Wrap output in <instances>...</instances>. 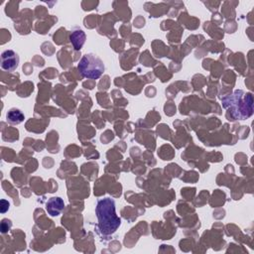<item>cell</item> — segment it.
I'll return each mask as SVG.
<instances>
[{"label":"cell","instance_id":"1","mask_svg":"<svg viewBox=\"0 0 254 254\" xmlns=\"http://www.w3.org/2000/svg\"><path fill=\"white\" fill-rule=\"evenodd\" d=\"M95 213L98 219V230L101 235L109 236L116 232L121 224L120 217L115 211V201L110 197H104L97 201Z\"/></svg>","mask_w":254,"mask_h":254},{"label":"cell","instance_id":"3","mask_svg":"<svg viewBox=\"0 0 254 254\" xmlns=\"http://www.w3.org/2000/svg\"><path fill=\"white\" fill-rule=\"evenodd\" d=\"M77 69L83 77L97 79L104 71L103 62L94 54H85L80 59Z\"/></svg>","mask_w":254,"mask_h":254},{"label":"cell","instance_id":"6","mask_svg":"<svg viewBox=\"0 0 254 254\" xmlns=\"http://www.w3.org/2000/svg\"><path fill=\"white\" fill-rule=\"evenodd\" d=\"M7 121L11 124H19L24 120V114L21 112V110L12 108L10 109L6 114Z\"/></svg>","mask_w":254,"mask_h":254},{"label":"cell","instance_id":"5","mask_svg":"<svg viewBox=\"0 0 254 254\" xmlns=\"http://www.w3.org/2000/svg\"><path fill=\"white\" fill-rule=\"evenodd\" d=\"M64 208V200L59 196L51 197L46 204V210L52 216H58Z\"/></svg>","mask_w":254,"mask_h":254},{"label":"cell","instance_id":"4","mask_svg":"<svg viewBox=\"0 0 254 254\" xmlns=\"http://www.w3.org/2000/svg\"><path fill=\"white\" fill-rule=\"evenodd\" d=\"M19 64V57L12 50H6L1 54V67L6 71H14Z\"/></svg>","mask_w":254,"mask_h":254},{"label":"cell","instance_id":"2","mask_svg":"<svg viewBox=\"0 0 254 254\" xmlns=\"http://www.w3.org/2000/svg\"><path fill=\"white\" fill-rule=\"evenodd\" d=\"M228 102H224V107L231 111L234 119L244 120L249 118L253 113V96L250 92L236 90Z\"/></svg>","mask_w":254,"mask_h":254}]
</instances>
